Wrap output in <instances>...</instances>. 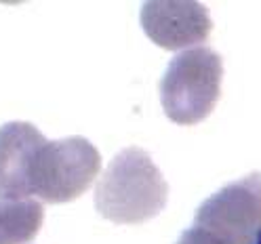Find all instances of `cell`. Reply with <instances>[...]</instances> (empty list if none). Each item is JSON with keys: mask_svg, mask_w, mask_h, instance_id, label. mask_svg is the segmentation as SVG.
<instances>
[{"mask_svg": "<svg viewBox=\"0 0 261 244\" xmlns=\"http://www.w3.org/2000/svg\"><path fill=\"white\" fill-rule=\"evenodd\" d=\"M169 183L152 156L141 148H126L110 160L95 185V208L112 223L139 225L167 206Z\"/></svg>", "mask_w": 261, "mask_h": 244, "instance_id": "obj_1", "label": "cell"}, {"mask_svg": "<svg viewBox=\"0 0 261 244\" xmlns=\"http://www.w3.org/2000/svg\"><path fill=\"white\" fill-rule=\"evenodd\" d=\"M223 59L208 46L177 55L160 80V101L175 124H198L211 116L221 97Z\"/></svg>", "mask_w": 261, "mask_h": 244, "instance_id": "obj_2", "label": "cell"}, {"mask_svg": "<svg viewBox=\"0 0 261 244\" xmlns=\"http://www.w3.org/2000/svg\"><path fill=\"white\" fill-rule=\"evenodd\" d=\"M101 169V154L80 137L44 141L28 171L30 196L48 204H63L80 198L93 185Z\"/></svg>", "mask_w": 261, "mask_h": 244, "instance_id": "obj_3", "label": "cell"}, {"mask_svg": "<svg viewBox=\"0 0 261 244\" xmlns=\"http://www.w3.org/2000/svg\"><path fill=\"white\" fill-rule=\"evenodd\" d=\"M194 225L213 244H255L261 232V173L217 189L198 206Z\"/></svg>", "mask_w": 261, "mask_h": 244, "instance_id": "obj_4", "label": "cell"}, {"mask_svg": "<svg viewBox=\"0 0 261 244\" xmlns=\"http://www.w3.org/2000/svg\"><path fill=\"white\" fill-rule=\"evenodd\" d=\"M143 32L156 46L179 51L211 36L208 9L196 0H150L141 7Z\"/></svg>", "mask_w": 261, "mask_h": 244, "instance_id": "obj_5", "label": "cell"}, {"mask_svg": "<svg viewBox=\"0 0 261 244\" xmlns=\"http://www.w3.org/2000/svg\"><path fill=\"white\" fill-rule=\"evenodd\" d=\"M46 137L25 120L0 126V200L30 198L28 171Z\"/></svg>", "mask_w": 261, "mask_h": 244, "instance_id": "obj_6", "label": "cell"}, {"mask_svg": "<svg viewBox=\"0 0 261 244\" xmlns=\"http://www.w3.org/2000/svg\"><path fill=\"white\" fill-rule=\"evenodd\" d=\"M44 223L40 200H0V244H25L34 240Z\"/></svg>", "mask_w": 261, "mask_h": 244, "instance_id": "obj_7", "label": "cell"}, {"mask_svg": "<svg viewBox=\"0 0 261 244\" xmlns=\"http://www.w3.org/2000/svg\"><path fill=\"white\" fill-rule=\"evenodd\" d=\"M255 244H261V232H259V236H257V242Z\"/></svg>", "mask_w": 261, "mask_h": 244, "instance_id": "obj_8", "label": "cell"}]
</instances>
